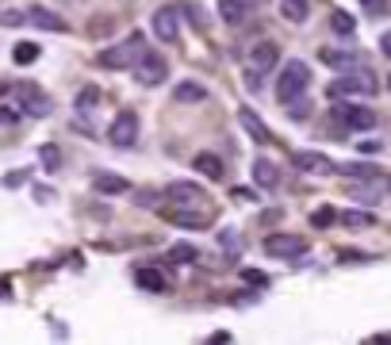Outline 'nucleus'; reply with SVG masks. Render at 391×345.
<instances>
[{"mask_svg":"<svg viewBox=\"0 0 391 345\" xmlns=\"http://www.w3.org/2000/svg\"><path fill=\"white\" fill-rule=\"evenodd\" d=\"M380 89L372 77V69H345V73L338 77V81H330V96L341 100V96H372V92Z\"/></svg>","mask_w":391,"mask_h":345,"instance_id":"obj_4","label":"nucleus"},{"mask_svg":"<svg viewBox=\"0 0 391 345\" xmlns=\"http://www.w3.org/2000/svg\"><path fill=\"white\" fill-rule=\"evenodd\" d=\"M365 8H372V12H383V0H361Z\"/></svg>","mask_w":391,"mask_h":345,"instance_id":"obj_42","label":"nucleus"},{"mask_svg":"<svg viewBox=\"0 0 391 345\" xmlns=\"http://www.w3.org/2000/svg\"><path fill=\"white\" fill-rule=\"evenodd\" d=\"M4 92H8V81H0V96H4Z\"/></svg>","mask_w":391,"mask_h":345,"instance_id":"obj_45","label":"nucleus"},{"mask_svg":"<svg viewBox=\"0 0 391 345\" xmlns=\"http://www.w3.org/2000/svg\"><path fill=\"white\" fill-rule=\"evenodd\" d=\"M357 150H361V154H380V150H383V142H376V139H365V142H357Z\"/></svg>","mask_w":391,"mask_h":345,"instance_id":"obj_37","label":"nucleus"},{"mask_svg":"<svg viewBox=\"0 0 391 345\" xmlns=\"http://www.w3.org/2000/svg\"><path fill=\"white\" fill-rule=\"evenodd\" d=\"M307 12H311L307 0H280V16L288 24H307Z\"/></svg>","mask_w":391,"mask_h":345,"instance_id":"obj_21","label":"nucleus"},{"mask_svg":"<svg viewBox=\"0 0 391 345\" xmlns=\"http://www.w3.org/2000/svg\"><path fill=\"white\" fill-rule=\"evenodd\" d=\"M349 196L361 200V204H376V200L383 196V181H380V177H372V181H365V184H353Z\"/></svg>","mask_w":391,"mask_h":345,"instance_id":"obj_19","label":"nucleus"},{"mask_svg":"<svg viewBox=\"0 0 391 345\" xmlns=\"http://www.w3.org/2000/svg\"><path fill=\"white\" fill-rule=\"evenodd\" d=\"M169 257H173V261H196V246H188V242H181V246H173L169 249Z\"/></svg>","mask_w":391,"mask_h":345,"instance_id":"obj_30","label":"nucleus"},{"mask_svg":"<svg viewBox=\"0 0 391 345\" xmlns=\"http://www.w3.org/2000/svg\"><path fill=\"white\" fill-rule=\"evenodd\" d=\"M238 119H242V127H246V134H250L253 142H261V146H265V142H273V131H269V127L261 123V119L250 112V107H242Z\"/></svg>","mask_w":391,"mask_h":345,"instance_id":"obj_15","label":"nucleus"},{"mask_svg":"<svg viewBox=\"0 0 391 345\" xmlns=\"http://www.w3.org/2000/svg\"><path fill=\"white\" fill-rule=\"evenodd\" d=\"M388 89H391V77H388Z\"/></svg>","mask_w":391,"mask_h":345,"instance_id":"obj_46","label":"nucleus"},{"mask_svg":"<svg viewBox=\"0 0 391 345\" xmlns=\"http://www.w3.org/2000/svg\"><path fill=\"white\" fill-rule=\"evenodd\" d=\"M338 172H349V177H357V181H372V177H380L376 165H341Z\"/></svg>","mask_w":391,"mask_h":345,"instance_id":"obj_28","label":"nucleus"},{"mask_svg":"<svg viewBox=\"0 0 391 345\" xmlns=\"http://www.w3.org/2000/svg\"><path fill=\"white\" fill-rule=\"evenodd\" d=\"M234 200H246V204H253V200H257V196H253L250 188H234Z\"/></svg>","mask_w":391,"mask_h":345,"instance_id":"obj_39","label":"nucleus"},{"mask_svg":"<svg viewBox=\"0 0 391 345\" xmlns=\"http://www.w3.org/2000/svg\"><path fill=\"white\" fill-rule=\"evenodd\" d=\"M154 35L161 42H173L181 35V24H176V8H158L154 12Z\"/></svg>","mask_w":391,"mask_h":345,"instance_id":"obj_12","label":"nucleus"},{"mask_svg":"<svg viewBox=\"0 0 391 345\" xmlns=\"http://www.w3.org/2000/svg\"><path fill=\"white\" fill-rule=\"evenodd\" d=\"M39 157H42V165H46V169H58V165H62V154H58V146H51V142H46V146H42L39 150Z\"/></svg>","mask_w":391,"mask_h":345,"instance_id":"obj_29","label":"nucleus"},{"mask_svg":"<svg viewBox=\"0 0 391 345\" xmlns=\"http://www.w3.org/2000/svg\"><path fill=\"white\" fill-rule=\"evenodd\" d=\"M253 181H257L261 188H276L280 172H276V165L269 161V157H257V161H253Z\"/></svg>","mask_w":391,"mask_h":345,"instance_id":"obj_18","label":"nucleus"},{"mask_svg":"<svg viewBox=\"0 0 391 345\" xmlns=\"http://www.w3.org/2000/svg\"><path fill=\"white\" fill-rule=\"evenodd\" d=\"M192 169H196V172H203L208 181H223V161H219L215 154H196Z\"/></svg>","mask_w":391,"mask_h":345,"instance_id":"obj_20","label":"nucleus"},{"mask_svg":"<svg viewBox=\"0 0 391 345\" xmlns=\"http://www.w3.org/2000/svg\"><path fill=\"white\" fill-rule=\"evenodd\" d=\"M142 54H146V39L134 31V35H127L123 42L100 50V54H96V66H100V69H131Z\"/></svg>","mask_w":391,"mask_h":345,"instance_id":"obj_1","label":"nucleus"},{"mask_svg":"<svg viewBox=\"0 0 391 345\" xmlns=\"http://www.w3.org/2000/svg\"><path fill=\"white\" fill-rule=\"evenodd\" d=\"M341 222L349 230H365V227H376V215L372 211H341Z\"/></svg>","mask_w":391,"mask_h":345,"instance_id":"obj_26","label":"nucleus"},{"mask_svg":"<svg viewBox=\"0 0 391 345\" xmlns=\"http://www.w3.org/2000/svg\"><path fill=\"white\" fill-rule=\"evenodd\" d=\"M291 165H295L300 172H315V177H330V172H338V165H334L326 154H315V150H300V154H291Z\"/></svg>","mask_w":391,"mask_h":345,"instance_id":"obj_9","label":"nucleus"},{"mask_svg":"<svg viewBox=\"0 0 391 345\" xmlns=\"http://www.w3.org/2000/svg\"><path fill=\"white\" fill-rule=\"evenodd\" d=\"M380 50L391 57V31H383V35H380Z\"/></svg>","mask_w":391,"mask_h":345,"instance_id":"obj_41","label":"nucleus"},{"mask_svg":"<svg viewBox=\"0 0 391 345\" xmlns=\"http://www.w3.org/2000/svg\"><path fill=\"white\" fill-rule=\"evenodd\" d=\"M27 24L42 27V31H66V19H62L58 12H51V8H39V4L27 8Z\"/></svg>","mask_w":391,"mask_h":345,"instance_id":"obj_14","label":"nucleus"},{"mask_svg":"<svg viewBox=\"0 0 391 345\" xmlns=\"http://www.w3.org/2000/svg\"><path fill=\"white\" fill-rule=\"evenodd\" d=\"M51 107H54L51 96H42L39 89H31V85L19 89V112H24V115H35V119H39V115H46Z\"/></svg>","mask_w":391,"mask_h":345,"instance_id":"obj_11","label":"nucleus"},{"mask_svg":"<svg viewBox=\"0 0 391 345\" xmlns=\"http://www.w3.org/2000/svg\"><path fill=\"white\" fill-rule=\"evenodd\" d=\"M19 184H24V172H12L8 181H4V188H19Z\"/></svg>","mask_w":391,"mask_h":345,"instance_id":"obj_40","label":"nucleus"},{"mask_svg":"<svg viewBox=\"0 0 391 345\" xmlns=\"http://www.w3.org/2000/svg\"><path fill=\"white\" fill-rule=\"evenodd\" d=\"M108 142L111 146H119V150H131L134 142H138V115L134 112H119L116 119H111V127H108Z\"/></svg>","mask_w":391,"mask_h":345,"instance_id":"obj_6","label":"nucleus"},{"mask_svg":"<svg viewBox=\"0 0 391 345\" xmlns=\"http://www.w3.org/2000/svg\"><path fill=\"white\" fill-rule=\"evenodd\" d=\"M223 249H226V257H238V249H242L238 230H223Z\"/></svg>","mask_w":391,"mask_h":345,"instance_id":"obj_31","label":"nucleus"},{"mask_svg":"<svg viewBox=\"0 0 391 345\" xmlns=\"http://www.w3.org/2000/svg\"><path fill=\"white\" fill-rule=\"evenodd\" d=\"M372 342H380V345H391V334H376Z\"/></svg>","mask_w":391,"mask_h":345,"instance_id":"obj_44","label":"nucleus"},{"mask_svg":"<svg viewBox=\"0 0 391 345\" xmlns=\"http://www.w3.org/2000/svg\"><path fill=\"white\" fill-rule=\"evenodd\" d=\"M0 24L4 27H19V24H27V12H0Z\"/></svg>","mask_w":391,"mask_h":345,"instance_id":"obj_34","label":"nucleus"},{"mask_svg":"<svg viewBox=\"0 0 391 345\" xmlns=\"http://www.w3.org/2000/svg\"><path fill=\"white\" fill-rule=\"evenodd\" d=\"M161 196H165V192H158V188H142V192H138V204H142V207H154Z\"/></svg>","mask_w":391,"mask_h":345,"instance_id":"obj_35","label":"nucleus"},{"mask_svg":"<svg viewBox=\"0 0 391 345\" xmlns=\"http://www.w3.org/2000/svg\"><path fill=\"white\" fill-rule=\"evenodd\" d=\"M16 119H19V115H16V107H4V104H0V123H4V127H12Z\"/></svg>","mask_w":391,"mask_h":345,"instance_id":"obj_38","label":"nucleus"},{"mask_svg":"<svg viewBox=\"0 0 391 345\" xmlns=\"http://www.w3.org/2000/svg\"><path fill=\"white\" fill-rule=\"evenodd\" d=\"M219 16H223V24L238 27L242 19H246V4H242V0H223V4H219Z\"/></svg>","mask_w":391,"mask_h":345,"instance_id":"obj_24","label":"nucleus"},{"mask_svg":"<svg viewBox=\"0 0 391 345\" xmlns=\"http://www.w3.org/2000/svg\"><path fill=\"white\" fill-rule=\"evenodd\" d=\"M311 85V66L307 62H300V57H291L288 66L280 69V77H276V100L280 104H291L295 96H303Z\"/></svg>","mask_w":391,"mask_h":345,"instance_id":"obj_2","label":"nucleus"},{"mask_svg":"<svg viewBox=\"0 0 391 345\" xmlns=\"http://www.w3.org/2000/svg\"><path fill=\"white\" fill-rule=\"evenodd\" d=\"M334 119H341L349 131H372L376 127V112L365 104H338L334 107Z\"/></svg>","mask_w":391,"mask_h":345,"instance_id":"obj_7","label":"nucleus"},{"mask_svg":"<svg viewBox=\"0 0 391 345\" xmlns=\"http://www.w3.org/2000/svg\"><path fill=\"white\" fill-rule=\"evenodd\" d=\"M276 62H280V46H276V42H257V46L250 50V57H246V85H250V89H261V77L273 73Z\"/></svg>","mask_w":391,"mask_h":345,"instance_id":"obj_3","label":"nucleus"},{"mask_svg":"<svg viewBox=\"0 0 391 345\" xmlns=\"http://www.w3.org/2000/svg\"><path fill=\"white\" fill-rule=\"evenodd\" d=\"M92 188L100 192V196H123L131 184H127V177H119V172H92Z\"/></svg>","mask_w":391,"mask_h":345,"instance_id":"obj_13","label":"nucleus"},{"mask_svg":"<svg viewBox=\"0 0 391 345\" xmlns=\"http://www.w3.org/2000/svg\"><path fill=\"white\" fill-rule=\"evenodd\" d=\"M265 254L269 257H303L307 254V238H300V234H273V238H265Z\"/></svg>","mask_w":391,"mask_h":345,"instance_id":"obj_8","label":"nucleus"},{"mask_svg":"<svg viewBox=\"0 0 391 345\" xmlns=\"http://www.w3.org/2000/svg\"><path fill=\"white\" fill-rule=\"evenodd\" d=\"M173 96L181 100V104H200V100H208V89H203V85H196V81H181L173 89Z\"/></svg>","mask_w":391,"mask_h":345,"instance_id":"obj_22","label":"nucleus"},{"mask_svg":"<svg viewBox=\"0 0 391 345\" xmlns=\"http://www.w3.org/2000/svg\"><path fill=\"white\" fill-rule=\"evenodd\" d=\"M288 107H291L288 115H291V119H295V123H300V119H307V115H311V104H303V96H295V100H291Z\"/></svg>","mask_w":391,"mask_h":345,"instance_id":"obj_32","label":"nucleus"},{"mask_svg":"<svg viewBox=\"0 0 391 345\" xmlns=\"http://www.w3.org/2000/svg\"><path fill=\"white\" fill-rule=\"evenodd\" d=\"M165 219L176 222V227H192V230H200V227H208V222H211L203 211H192V207H176V211H165Z\"/></svg>","mask_w":391,"mask_h":345,"instance_id":"obj_17","label":"nucleus"},{"mask_svg":"<svg viewBox=\"0 0 391 345\" xmlns=\"http://www.w3.org/2000/svg\"><path fill=\"white\" fill-rule=\"evenodd\" d=\"M8 292H12V284L8 280H0V299H8Z\"/></svg>","mask_w":391,"mask_h":345,"instance_id":"obj_43","label":"nucleus"},{"mask_svg":"<svg viewBox=\"0 0 391 345\" xmlns=\"http://www.w3.org/2000/svg\"><path fill=\"white\" fill-rule=\"evenodd\" d=\"M318 57H322L330 69H341V73H345V69H357V66H361V57L353 54V50H318Z\"/></svg>","mask_w":391,"mask_h":345,"instance_id":"obj_16","label":"nucleus"},{"mask_svg":"<svg viewBox=\"0 0 391 345\" xmlns=\"http://www.w3.org/2000/svg\"><path fill=\"white\" fill-rule=\"evenodd\" d=\"M334 219H338V215H334L330 207H322V211H315V215H311V222H315V227H330Z\"/></svg>","mask_w":391,"mask_h":345,"instance_id":"obj_36","label":"nucleus"},{"mask_svg":"<svg viewBox=\"0 0 391 345\" xmlns=\"http://www.w3.org/2000/svg\"><path fill=\"white\" fill-rule=\"evenodd\" d=\"M131 73H134V81H138V85L158 89L161 81H169V62L161 54H154V50H146V54H142L138 62L131 66Z\"/></svg>","mask_w":391,"mask_h":345,"instance_id":"obj_5","label":"nucleus"},{"mask_svg":"<svg viewBox=\"0 0 391 345\" xmlns=\"http://www.w3.org/2000/svg\"><path fill=\"white\" fill-rule=\"evenodd\" d=\"M42 50L35 46V42H16V50H12V62L16 66H31V62H39Z\"/></svg>","mask_w":391,"mask_h":345,"instance_id":"obj_25","label":"nucleus"},{"mask_svg":"<svg viewBox=\"0 0 391 345\" xmlns=\"http://www.w3.org/2000/svg\"><path fill=\"white\" fill-rule=\"evenodd\" d=\"M165 196L173 200V204H184V207L208 204V192H203L200 184H192V181H173V184H165Z\"/></svg>","mask_w":391,"mask_h":345,"instance_id":"obj_10","label":"nucleus"},{"mask_svg":"<svg viewBox=\"0 0 391 345\" xmlns=\"http://www.w3.org/2000/svg\"><path fill=\"white\" fill-rule=\"evenodd\" d=\"M330 27H334V35H353V31H357V19H353L349 12H334Z\"/></svg>","mask_w":391,"mask_h":345,"instance_id":"obj_27","label":"nucleus"},{"mask_svg":"<svg viewBox=\"0 0 391 345\" xmlns=\"http://www.w3.org/2000/svg\"><path fill=\"white\" fill-rule=\"evenodd\" d=\"M134 280H138V288H146V292H165L169 288V280L161 276L158 269H138L134 272Z\"/></svg>","mask_w":391,"mask_h":345,"instance_id":"obj_23","label":"nucleus"},{"mask_svg":"<svg viewBox=\"0 0 391 345\" xmlns=\"http://www.w3.org/2000/svg\"><path fill=\"white\" fill-rule=\"evenodd\" d=\"M96 100H100V92H96V89H81L77 107H81V112H89V107H96Z\"/></svg>","mask_w":391,"mask_h":345,"instance_id":"obj_33","label":"nucleus"}]
</instances>
